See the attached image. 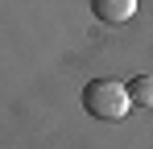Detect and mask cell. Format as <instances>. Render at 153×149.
Instances as JSON below:
<instances>
[{
  "instance_id": "obj_1",
  "label": "cell",
  "mask_w": 153,
  "mask_h": 149,
  "mask_svg": "<svg viewBox=\"0 0 153 149\" xmlns=\"http://www.w3.org/2000/svg\"><path fill=\"white\" fill-rule=\"evenodd\" d=\"M128 108H132L128 87L116 79H91L83 87V112L95 120H120V116H128Z\"/></svg>"
},
{
  "instance_id": "obj_2",
  "label": "cell",
  "mask_w": 153,
  "mask_h": 149,
  "mask_svg": "<svg viewBox=\"0 0 153 149\" xmlns=\"http://www.w3.org/2000/svg\"><path fill=\"white\" fill-rule=\"evenodd\" d=\"M91 8H95V17H100V21L120 25V21H132L137 0H91Z\"/></svg>"
},
{
  "instance_id": "obj_3",
  "label": "cell",
  "mask_w": 153,
  "mask_h": 149,
  "mask_svg": "<svg viewBox=\"0 0 153 149\" xmlns=\"http://www.w3.org/2000/svg\"><path fill=\"white\" fill-rule=\"evenodd\" d=\"M128 99H132V108H153V74H132Z\"/></svg>"
}]
</instances>
